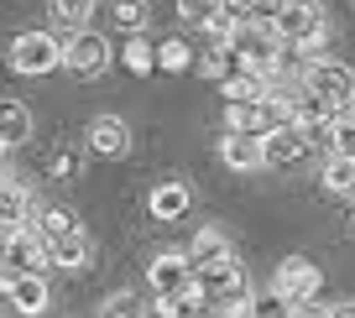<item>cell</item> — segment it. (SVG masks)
<instances>
[{
	"instance_id": "obj_33",
	"label": "cell",
	"mask_w": 355,
	"mask_h": 318,
	"mask_svg": "<svg viewBox=\"0 0 355 318\" xmlns=\"http://www.w3.org/2000/svg\"><path fill=\"white\" fill-rule=\"evenodd\" d=\"M225 6V16H235V21H241V16H251V0H220Z\"/></svg>"
},
{
	"instance_id": "obj_22",
	"label": "cell",
	"mask_w": 355,
	"mask_h": 318,
	"mask_svg": "<svg viewBox=\"0 0 355 318\" xmlns=\"http://www.w3.org/2000/svg\"><path fill=\"white\" fill-rule=\"evenodd\" d=\"M235 68H241V58L230 53V42H214L209 53L199 58V73H204V78H214V84H225V78H230Z\"/></svg>"
},
{
	"instance_id": "obj_36",
	"label": "cell",
	"mask_w": 355,
	"mask_h": 318,
	"mask_svg": "<svg viewBox=\"0 0 355 318\" xmlns=\"http://www.w3.org/2000/svg\"><path fill=\"white\" fill-rule=\"evenodd\" d=\"M350 224H355V214H350Z\"/></svg>"
},
{
	"instance_id": "obj_10",
	"label": "cell",
	"mask_w": 355,
	"mask_h": 318,
	"mask_svg": "<svg viewBox=\"0 0 355 318\" xmlns=\"http://www.w3.org/2000/svg\"><path fill=\"white\" fill-rule=\"evenodd\" d=\"M313 146H309V136H303V125L298 121H288V125H277V131H266L261 136V167H298L303 157H309Z\"/></svg>"
},
{
	"instance_id": "obj_38",
	"label": "cell",
	"mask_w": 355,
	"mask_h": 318,
	"mask_svg": "<svg viewBox=\"0 0 355 318\" xmlns=\"http://www.w3.org/2000/svg\"><path fill=\"white\" fill-rule=\"evenodd\" d=\"M350 162H355V157H350Z\"/></svg>"
},
{
	"instance_id": "obj_17",
	"label": "cell",
	"mask_w": 355,
	"mask_h": 318,
	"mask_svg": "<svg viewBox=\"0 0 355 318\" xmlns=\"http://www.w3.org/2000/svg\"><path fill=\"white\" fill-rule=\"evenodd\" d=\"M225 256H235V251H230V240H225L220 230H199V235H193V245H189V261H193V272H204V266L225 261Z\"/></svg>"
},
{
	"instance_id": "obj_19",
	"label": "cell",
	"mask_w": 355,
	"mask_h": 318,
	"mask_svg": "<svg viewBox=\"0 0 355 318\" xmlns=\"http://www.w3.org/2000/svg\"><path fill=\"white\" fill-rule=\"evenodd\" d=\"M110 21H115V32L136 37V32H146V21H152V6H146V0H110Z\"/></svg>"
},
{
	"instance_id": "obj_14",
	"label": "cell",
	"mask_w": 355,
	"mask_h": 318,
	"mask_svg": "<svg viewBox=\"0 0 355 318\" xmlns=\"http://www.w3.org/2000/svg\"><path fill=\"white\" fill-rule=\"evenodd\" d=\"M37 214L32 193H26L16 177H0V230H11V224H26Z\"/></svg>"
},
{
	"instance_id": "obj_23",
	"label": "cell",
	"mask_w": 355,
	"mask_h": 318,
	"mask_svg": "<svg viewBox=\"0 0 355 318\" xmlns=\"http://www.w3.org/2000/svg\"><path fill=\"white\" fill-rule=\"evenodd\" d=\"M319 183L329 188V193L350 198L355 193V162H350V157H324V177H319Z\"/></svg>"
},
{
	"instance_id": "obj_39",
	"label": "cell",
	"mask_w": 355,
	"mask_h": 318,
	"mask_svg": "<svg viewBox=\"0 0 355 318\" xmlns=\"http://www.w3.org/2000/svg\"><path fill=\"white\" fill-rule=\"evenodd\" d=\"M0 177H6V173H0Z\"/></svg>"
},
{
	"instance_id": "obj_2",
	"label": "cell",
	"mask_w": 355,
	"mask_h": 318,
	"mask_svg": "<svg viewBox=\"0 0 355 318\" xmlns=\"http://www.w3.org/2000/svg\"><path fill=\"white\" fill-rule=\"evenodd\" d=\"M47 266V240H42V230H26V224H11V230L0 235V287L6 282H16V276H26V272H42Z\"/></svg>"
},
{
	"instance_id": "obj_8",
	"label": "cell",
	"mask_w": 355,
	"mask_h": 318,
	"mask_svg": "<svg viewBox=\"0 0 355 318\" xmlns=\"http://www.w3.org/2000/svg\"><path fill=\"white\" fill-rule=\"evenodd\" d=\"M272 26H277V37L288 47H313L324 37V6H319V0H288Z\"/></svg>"
},
{
	"instance_id": "obj_21",
	"label": "cell",
	"mask_w": 355,
	"mask_h": 318,
	"mask_svg": "<svg viewBox=\"0 0 355 318\" xmlns=\"http://www.w3.org/2000/svg\"><path fill=\"white\" fill-rule=\"evenodd\" d=\"M146 204H152L157 220H178V214L189 209V188H183V183H162V188H152Z\"/></svg>"
},
{
	"instance_id": "obj_9",
	"label": "cell",
	"mask_w": 355,
	"mask_h": 318,
	"mask_svg": "<svg viewBox=\"0 0 355 318\" xmlns=\"http://www.w3.org/2000/svg\"><path fill=\"white\" fill-rule=\"evenodd\" d=\"M272 287H277L288 303H313L324 287V272L309 261V256H288V261L277 266V276H272Z\"/></svg>"
},
{
	"instance_id": "obj_3",
	"label": "cell",
	"mask_w": 355,
	"mask_h": 318,
	"mask_svg": "<svg viewBox=\"0 0 355 318\" xmlns=\"http://www.w3.org/2000/svg\"><path fill=\"white\" fill-rule=\"evenodd\" d=\"M293 110H288V99L272 94L266 89L261 99H230L225 105V125L230 131H245V136H266V131H277V125H288Z\"/></svg>"
},
{
	"instance_id": "obj_7",
	"label": "cell",
	"mask_w": 355,
	"mask_h": 318,
	"mask_svg": "<svg viewBox=\"0 0 355 318\" xmlns=\"http://www.w3.org/2000/svg\"><path fill=\"white\" fill-rule=\"evenodd\" d=\"M105 63H110V42H105L100 32H89V26L68 32V42H63V68H68L73 78H100Z\"/></svg>"
},
{
	"instance_id": "obj_16",
	"label": "cell",
	"mask_w": 355,
	"mask_h": 318,
	"mask_svg": "<svg viewBox=\"0 0 355 318\" xmlns=\"http://www.w3.org/2000/svg\"><path fill=\"white\" fill-rule=\"evenodd\" d=\"M0 141L6 146L32 141V110H26L21 99H0Z\"/></svg>"
},
{
	"instance_id": "obj_32",
	"label": "cell",
	"mask_w": 355,
	"mask_h": 318,
	"mask_svg": "<svg viewBox=\"0 0 355 318\" xmlns=\"http://www.w3.org/2000/svg\"><path fill=\"white\" fill-rule=\"evenodd\" d=\"M288 318H329V308H319V297H313V303H298Z\"/></svg>"
},
{
	"instance_id": "obj_18",
	"label": "cell",
	"mask_w": 355,
	"mask_h": 318,
	"mask_svg": "<svg viewBox=\"0 0 355 318\" xmlns=\"http://www.w3.org/2000/svg\"><path fill=\"white\" fill-rule=\"evenodd\" d=\"M220 89H225V99H261L266 89H272V73H256V68H245V63H241Z\"/></svg>"
},
{
	"instance_id": "obj_27",
	"label": "cell",
	"mask_w": 355,
	"mask_h": 318,
	"mask_svg": "<svg viewBox=\"0 0 355 318\" xmlns=\"http://www.w3.org/2000/svg\"><path fill=\"white\" fill-rule=\"evenodd\" d=\"M121 63H125V68H131V73H136V78H146V73H152V68H157V47H152V42H146V37H141V32H136V37H131V42H125V58H121Z\"/></svg>"
},
{
	"instance_id": "obj_34",
	"label": "cell",
	"mask_w": 355,
	"mask_h": 318,
	"mask_svg": "<svg viewBox=\"0 0 355 318\" xmlns=\"http://www.w3.org/2000/svg\"><path fill=\"white\" fill-rule=\"evenodd\" d=\"M329 318H355V297H350V303H334V308H329Z\"/></svg>"
},
{
	"instance_id": "obj_30",
	"label": "cell",
	"mask_w": 355,
	"mask_h": 318,
	"mask_svg": "<svg viewBox=\"0 0 355 318\" xmlns=\"http://www.w3.org/2000/svg\"><path fill=\"white\" fill-rule=\"evenodd\" d=\"M37 230H42V240H53V235H63V230H73V214H68V209H37Z\"/></svg>"
},
{
	"instance_id": "obj_31",
	"label": "cell",
	"mask_w": 355,
	"mask_h": 318,
	"mask_svg": "<svg viewBox=\"0 0 355 318\" xmlns=\"http://www.w3.org/2000/svg\"><path fill=\"white\" fill-rule=\"evenodd\" d=\"M282 6H288V0H251V16H261V21H277Z\"/></svg>"
},
{
	"instance_id": "obj_26",
	"label": "cell",
	"mask_w": 355,
	"mask_h": 318,
	"mask_svg": "<svg viewBox=\"0 0 355 318\" xmlns=\"http://www.w3.org/2000/svg\"><path fill=\"white\" fill-rule=\"evenodd\" d=\"M47 11H53V21H63L68 32H78V26L94 16V0H47Z\"/></svg>"
},
{
	"instance_id": "obj_37",
	"label": "cell",
	"mask_w": 355,
	"mask_h": 318,
	"mask_svg": "<svg viewBox=\"0 0 355 318\" xmlns=\"http://www.w3.org/2000/svg\"><path fill=\"white\" fill-rule=\"evenodd\" d=\"M0 235H6V230H0Z\"/></svg>"
},
{
	"instance_id": "obj_29",
	"label": "cell",
	"mask_w": 355,
	"mask_h": 318,
	"mask_svg": "<svg viewBox=\"0 0 355 318\" xmlns=\"http://www.w3.org/2000/svg\"><path fill=\"white\" fill-rule=\"evenodd\" d=\"M220 11H225L220 0H178V21H189V26H209Z\"/></svg>"
},
{
	"instance_id": "obj_5",
	"label": "cell",
	"mask_w": 355,
	"mask_h": 318,
	"mask_svg": "<svg viewBox=\"0 0 355 318\" xmlns=\"http://www.w3.org/2000/svg\"><path fill=\"white\" fill-rule=\"evenodd\" d=\"M303 89L319 94L334 115H340L345 105H355V73L345 63H334V58H309V68H303Z\"/></svg>"
},
{
	"instance_id": "obj_35",
	"label": "cell",
	"mask_w": 355,
	"mask_h": 318,
	"mask_svg": "<svg viewBox=\"0 0 355 318\" xmlns=\"http://www.w3.org/2000/svg\"><path fill=\"white\" fill-rule=\"evenodd\" d=\"M6 152H11V146H6V141H0V157H6Z\"/></svg>"
},
{
	"instance_id": "obj_4",
	"label": "cell",
	"mask_w": 355,
	"mask_h": 318,
	"mask_svg": "<svg viewBox=\"0 0 355 318\" xmlns=\"http://www.w3.org/2000/svg\"><path fill=\"white\" fill-rule=\"evenodd\" d=\"M146 282H152L157 292V308L162 303H189V297H204L199 292V276H193V261L178 251H162L152 261V272H146Z\"/></svg>"
},
{
	"instance_id": "obj_28",
	"label": "cell",
	"mask_w": 355,
	"mask_h": 318,
	"mask_svg": "<svg viewBox=\"0 0 355 318\" xmlns=\"http://www.w3.org/2000/svg\"><path fill=\"white\" fill-rule=\"evenodd\" d=\"M329 157H355V115H334V131H329Z\"/></svg>"
},
{
	"instance_id": "obj_13",
	"label": "cell",
	"mask_w": 355,
	"mask_h": 318,
	"mask_svg": "<svg viewBox=\"0 0 355 318\" xmlns=\"http://www.w3.org/2000/svg\"><path fill=\"white\" fill-rule=\"evenodd\" d=\"M84 261H89V235L78 230V224L47 240V266H58V272H78Z\"/></svg>"
},
{
	"instance_id": "obj_20",
	"label": "cell",
	"mask_w": 355,
	"mask_h": 318,
	"mask_svg": "<svg viewBox=\"0 0 355 318\" xmlns=\"http://www.w3.org/2000/svg\"><path fill=\"white\" fill-rule=\"evenodd\" d=\"M157 68H162V73H189V68H193L189 37H167V42H157Z\"/></svg>"
},
{
	"instance_id": "obj_6",
	"label": "cell",
	"mask_w": 355,
	"mask_h": 318,
	"mask_svg": "<svg viewBox=\"0 0 355 318\" xmlns=\"http://www.w3.org/2000/svg\"><path fill=\"white\" fill-rule=\"evenodd\" d=\"M11 68L26 73V78L53 73V68H63V42H58L53 32H21L11 42Z\"/></svg>"
},
{
	"instance_id": "obj_25",
	"label": "cell",
	"mask_w": 355,
	"mask_h": 318,
	"mask_svg": "<svg viewBox=\"0 0 355 318\" xmlns=\"http://www.w3.org/2000/svg\"><path fill=\"white\" fill-rule=\"evenodd\" d=\"M298 303H288V297L277 292V287H266V292L251 297V308H245V318H288Z\"/></svg>"
},
{
	"instance_id": "obj_15",
	"label": "cell",
	"mask_w": 355,
	"mask_h": 318,
	"mask_svg": "<svg viewBox=\"0 0 355 318\" xmlns=\"http://www.w3.org/2000/svg\"><path fill=\"white\" fill-rule=\"evenodd\" d=\"M220 157H225V167H235V173H251V167H261V136L225 131V141H220Z\"/></svg>"
},
{
	"instance_id": "obj_24",
	"label": "cell",
	"mask_w": 355,
	"mask_h": 318,
	"mask_svg": "<svg viewBox=\"0 0 355 318\" xmlns=\"http://www.w3.org/2000/svg\"><path fill=\"white\" fill-rule=\"evenodd\" d=\"M100 318H146V297L141 292H110L100 303Z\"/></svg>"
},
{
	"instance_id": "obj_12",
	"label": "cell",
	"mask_w": 355,
	"mask_h": 318,
	"mask_svg": "<svg viewBox=\"0 0 355 318\" xmlns=\"http://www.w3.org/2000/svg\"><path fill=\"white\" fill-rule=\"evenodd\" d=\"M6 297H11V308L16 313H47V303H53V292H47V276L42 272H26V276H16V282H6Z\"/></svg>"
},
{
	"instance_id": "obj_1",
	"label": "cell",
	"mask_w": 355,
	"mask_h": 318,
	"mask_svg": "<svg viewBox=\"0 0 355 318\" xmlns=\"http://www.w3.org/2000/svg\"><path fill=\"white\" fill-rule=\"evenodd\" d=\"M282 37H277V26L272 21H261V16H241L235 21V32H230V53L241 58L245 68H256V73H277L282 68Z\"/></svg>"
},
{
	"instance_id": "obj_11",
	"label": "cell",
	"mask_w": 355,
	"mask_h": 318,
	"mask_svg": "<svg viewBox=\"0 0 355 318\" xmlns=\"http://www.w3.org/2000/svg\"><path fill=\"white\" fill-rule=\"evenodd\" d=\"M89 152H94V157H110V162H121V157L131 152V125H125L121 115H100V121L89 125Z\"/></svg>"
}]
</instances>
